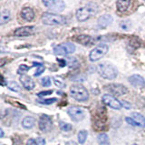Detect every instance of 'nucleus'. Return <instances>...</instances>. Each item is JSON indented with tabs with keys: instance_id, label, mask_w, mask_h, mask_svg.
Returning a JSON list of instances; mask_svg holds the SVG:
<instances>
[{
	"instance_id": "obj_1",
	"label": "nucleus",
	"mask_w": 145,
	"mask_h": 145,
	"mask_svg": "<svg viewBox=\"0 0 145 145\" xmlns=\"http://www.w3.org/2000/svg\"><path fill=\"white\" fill-rule=\"evenodd\" d=\"M98 12V7L95 4H88L86 6L79 8L76 11V18L80 22H84L90 19Z\"/></svg>"
},
{
	"instance_id": "obj_2",
	"label": "nucleus",
	"mask_w": 145,
	"mask_h": 145,
	"mask_svg": "<svg viewBox=\"0 0 145 145\" xmlns=\"http://www.w3.org/2000/svg\"><path fill=\"white\" fill-rule=\"evenodd\" d=\"M98 72L102 77L108 80H112L117 76V69L111 63H102L97 67Z\"/></svg>"
},
{
	"instance_id": "obj_3",
	"label": "nucleus",
	"mask_w": 145,
	"mask_h": 145,
	"mask_svg": "<svg viewBox=\"0 0 145 145\" xmlns=\"http://www.w3.org/2000/svg\"><path fill=\"white\" fill-rule=\"evenodd\" d=\"M42 22L48 25H60L66 24V18L61 15L52 13H44L42 16Z\"/></svg>"
},
{
	"instance_id": "obj_4",
	"label": "nucleus",
	"mask_w": 145,
	"mask_h": 145,
	"mask_svg": "<svg viewBox=\"0 0 145 145\" xmlns=\"http://www.w3.org/2000/svg\"><path fill=\"white\" fill-rule=\"evenodd\" d=\"M70 93L72 98H74L75 100L80 102L86 101L89 98V93L87 92V90L81 84L72 85L70 88Z\"/></svg>"
},
{
	"instance_id": "obj_5",
	"label": "nucleus",
	"mask_w": 145,
	"mask_h": 145,
	"mask_svg": "<svg viewBox=\"0 0 145 145\" xmlns=\"http://www.w3.org/2000/svg\"><path fill=\"white\" fill-rule=\"evenodd\" d=\"M75 51V45L72 43H63L54 48V54L56 56H66Z\"/></svg>"
},
{
	"instance_id": "obj_6",
	"label": "nucleus",
	"mask_w": 145,
	"mask_h": 145,
	"mask_svg": "<svg viewBox=\"0 0 145 145\" xmlns=\"http://www.w3.org/2000/svg\"><path fill=\"white\" fill-rule=\"evenodd\" d=\"M109 50V47L106 44H100L98 46L95 47L93 50H92L89 54L90 61L92 62H96L100 60L104 54H105Z\"/></svg>"
},
{
	"instance_id": "obj_7",
	"label": "nucleus",
	"mask_w": 145,
	"mask_h": 145,
	"mask_svg": "<svg viewBox=\"0 0 145 145\" xmlns=\"http://www.w3.org/2000/svg\"><path fill=\"white\" fill-rule=\"evenodd\" d=\"M43 4L51 11L54 12H62L65 7V5L62 0H47L43 1Z\"/></svg>"
},
{
	"instance_id": "obj_8",
	"label": "nucleus",
	"mask_w": 145,
	"mask_h": 145,
	"mask_svg": "<svg viewBox=\"0 0 145 145\" xmlns=\"http://www.w3.org/2000/svg\"><path fill=\"white\" fill-rule=\"evenodd\" d=\"M68 114L75 121H80L84 118L85 112L83 108L79 106H72L68 109Z\"/></svg>"
},
{
	"instance_id": "obj_9",
	"label": "nucleus",
	"mask_w": 145,
	"mask_h": 145,
	"mask_svg": "<svg viewBox=\"0 0 145 145\" xmlns=\"http://www.w3.org/2000/svg\"><path fill=\"white\" fill-rule=\"evenodd\" d=\"M106 89L110 92L112 94H115L117 96H121V95L126 94L128 90L124 85L119 84H110L106 85Z\"/></svg>"
},
{
	"instance_id": "obj_10",
	"label": "nucleus",
	"mask_w": 145,
	"mask_h": 145,
	"mask_svg": "<svg viewBox=\"0 0 145 145\" xmlns=\"http://www.w3.org/2000/svg\"><path fill=\"white\" fill-rule=\"evenodd\" d=\"M103 102L109 107L115 109V110H120L122 107L121 103L120 101H118L114 96L110 94H104L103 96Z\"/></svg>"
},
{
	"instance_id": "obj_11",
	"label": "nucleus",
	"mask_w": 145,
	"mask_h": 145,
	"mask_svg": "<svg viewBox=\"0 0 145 145\" xmlns=\"http://www.w3.org/2000/svg\"><path fill=\"white\" fill-rule=\"evenodd\" d=\"M53 127V122L51 118L46 114H42L40 116L39 119V129L44 131V133H47V131H51Z\"/></svg>"
},
{
	"instance_id": "obj_12",
	"label": "nucleus",
	"mask_w": 145,
	"mask_h": 145,
	"mask_svg": "<svg viewBox=\"0 0 145 145\" xmlns=\"http://www.w3.org/2000/svg\"><path fill=\"white\" fill-rule=\"evenodd\" d=\"M130 84L135 88H143L145 87V80L143 77L139 74H133L129 77Z\"/></svg>"
},
{
	"instance_id": "obj_13",
	"label": "nucleus",
	"mask_w": 145,
	"mask_h": 145,
	"mask_svg": "<svg viewBox=\"0 0 145 145\" xmlns=\"http://www.w3.org/2000/svg\"><path fill=\"white\" fill-rule=\"evenodd\" d=\"M35 27L34 26H24L17 28L15 31V35L18 36V37H24V36H28L34 34Z\"/></svg>"
},
{
	"instance_id": "obj_14",
	"label": "nucleus",
	"mask_w": 145,
	"mask_h": 145,
	"mask_svg": "<svg viewBox=\"0 0 145 145\" xmlns=\"http://www.w3.org/2000/svg\"><path fill=\"white\" fill-rule=\"evenodd\" d=\"M20 82L22 83V85L24 86L26 90H29V91L33 90L35 86V84L33 81V79L27 75H22L20 77Z\"/></svg>"
},
{
	"instance_id": "obj_15",
	"label": "nucleus",
	"mask_w": 145,
	"mask_h": 145,
	"mask_svg": "<svg viewBox=\"0 0 145 145\" xmlns=\"http://www.w3.org/2000/svg\"><path fill=\"white\" fill-rule=\"evenodd\" d=\"M21 16L24 20L30 22L34 19L35 12L33 11V9L30 7H25V8H23L21 11Z\"/></svg>"
},
{
	"instance_id": "obj_16",
	"label": "nucleus",
	"mask_w": 145,
	"mask_h": 145,
	"mask_svg": "<svg viewBox=\"0 0 145 145\" xmlns=\"http://www.w3.org/2000/svg\"><path fill=\"white\" fill-rule=\"evenodd\" d=\"M112 22V17L110 15H104L98 19V25L100 27L104 28V27H106L109 25H111Z\"/></svg>"
},
{
	"instance_id": "obj_17",
	"label": "nucleus",
	"mask_w": 145,
	"mask_h": 145,
	"mask_svg": "<svg viewBox=\"0 0 145 145\" xmlns=\"http://www.w3.org/2000/svg\"><path fill=\"white\" fill-rule=\"evenodd\" d=\"M77 42H79L80 44H84V45H91L93 43V39L91 37L90 35H78L75 38Z\"/></svg>"
},
{
	"instance_id": "obj_18",
	"label": "nucleus",
	"mask_w": 145,
	"mask_h": 145,
	"mask_svg": "<svg viewBox=\"0 0 145 145\" xmlns=\"http://www.w3.org/2000/svg\"><path fill=\"white\" fill-rule=\"evenodd\" d=\"M131 118H133V119L135 121V122L138 124V126L145 127V117L140 114V113L133 112L131 114Z\"/></svg>"
},
{
	"instance_id": "obj_19",
	"label": "nucleus",
	"mask_w": 145,
	"mask_h": 145,
	"mask_svg": "<svg viewBox=\"0 0 145 145\" xmlns=\"http://www.w3.org/2000/svg\"><path fill=\"white\" fill-rule=\"evenodd\" d=\"M35 119L34 117H31V116H27V117L24 118V120L22 121V125L25 129L33 128L35 126Z\"/></svg>"
},
{
	"instance_id": "obj_20",
	"label": "nucleus",
	"mask_w": 145,
	"mask_h": 145,
	"mask_svg": "<svg viewBox=\"0 0 145 145\" xmlns=\"http://www.w3.org/2000/svg\"><path fill=\"white\" fill-rule=\"evenodd\" d=\"M131 1H122V0H119L117 1L116 5H117V9L120 12H124L128 9L131 6Z\"/></svg>"
},
{
	"instance_id": "obj_21",
	"label": "nucleus",
	"mask_w": 145,
	"mask_h": 145,
	"mask_svg": "<svg viewBox=\"0 0 145 145\" xmlns=\"http://www.w3.org/2000/svg\"><path fill=\"white\" fill-rule=\"evenodd\" d=\"M9 20H10V12L7 9H5L1 12V16H0V24L4 25L7 23Z\"/></svg>"
},
{
	"instance_id": "obj_22",
	"label": "nucleus",
	"mask_w": 145,
	"mask_h": 145,
	"mask_svg": "<svg viewBox=\"0 0 145 145\" xmlns=\"http://www.w3.org/2000/svg\"><path fill=\"white\" fill-rule=\"evenodd\" d=\"M87 135H88V133L86 131L83 130V131H80L78 133V140L81 144H83L85 142L86 140V138H87Z\"/></svg>"
},
{
	"instance_id": "obj_23",
	"label": "nucleus",
	"mask_w": 145,
	"mask_h": 145,
	"mask_svg": "<svg viewBox=\"0 0 145 145\" xmlns=\"http://www.w3.org/2000/svg\"><path fill=\"white\" fill-rule=\"evenodd\" d=\"M7 86L13 92H19L20 91V86L16 82H9Z\"/></svg>"
},
{
	"instance_id": "obj_24",
	"label": "nucleus",
	"mask_w": 145,
	"mask_h": 145,
	"mask_svg": "<svg viewBox=\"0 0 145 145\" xmlns=\"http://www.w3.org/2000/svg\"><path fill=\"white\" fill-rule=\"evenodd\" d=\"M131 26V23L130 20H124V21H121L120 23V27L122 30L128 31V30H130Z\"/></svg>"
},
{
	"instance_id": "obj_25",
	"label": "nucleus",
	"mask_w": 145,
	"mask_h": 145,
	"mask_svg": "<svg viewBox=\"0 0 145 145\" xmlns=\"http://www.w3.org/2000/svg\"><path fill=\"white\" fill-rule=\"evenodd\" d=\"M72 126L70 123H67V122H63V121L60 122V129L63 131H69L72 130Z\"/></svg>"
},
{
	"instance_id": "obj_26",
	"label": "nucleus",
	"mask_w": 145,
	"mask_h": 145,
	"mask_svg": "<svg viewBox=\"0 0 145 145\" xmlns=\"http://www.w3.org/2000/svg\"><path fill=\"white\" fill-rule=\"evenodd\" d=\"M97 140H98V142H100V144L106 143V142H108V136L105 133L99 134L98 137H97Z\"/></svg>"
},
{
	"instance_id": "obj_27",
	"label": "nucleus",
	"mask_w": 145,
	"mask_h": 145,
	"mask_svg": "<svg viewBox=\"0 0 145 145\" xmlns=\"http://www.w3.org/2000/svg\"><path fill=\"white\" fill-rule=\"evenodd\" d=\"M41 84H42L43 86L44 87H48V86L51 85V79H50V77L46 76V77H44V78L41 80Z\"/></svg>"
},
{
	"instance_id": "obj_28",
	"label": "nucleus",
	"mask_w": 145,
	"mask_h": 145,
	"mask_svg": "<svg viewBox=\"0 0 145 145\" xmlns=\"http://www.w3.org/2000/svg\"><path fill=\"white\" fill-rule=\"evenodd\" d=\"M65 61L67 63V65H70V66H72V65H74V63L77 65V61L75 60L74 57H66L65 58Z\"/></svg>"
},
{
	"instance_id": "obj_29",
	"label": "nucleus",
	"mask_w": 145,
	"mask_h": 145,
	"mask_svg": "<svg viewBox=\"0 0 145 145\" xmlns=\"http://www.w3.org/2000/svg\"><path fill=\"white\" fill-rule=\"evenodd\" d=\"M39 103L42 104H51L54 102H56V98H52V99H46V100H43V101H37Z\"/></svg>"
},
{
	"instance_id": "obj_30",
	"label": "nucleus",
	"mask_w": 145,
	"mask_h": 145,
	"mask_svg": "<svg viewBox=\"0 0 145 145\" xmlns=\"http://www.w3.org/2000/svg\"><path fill=\"white\" fill-rule=\"evenodd\" d=\"M44 66L43 65H40L39 66H37V70H36L35 76H39L42 74V72H44Z\"/></svg>"
},
{
	"instance_id": "obj_31",
	"label": "nucleus",
	"mask_w": 145,
	"mask_h": 145,
	"mask_svg": "<svg viewBox=\"0 0 145 145\" xmlns=\"http://www.w3.org/2000/svg\"><path fill=\"white\" fill-rule=\"evenodd\" d=\"M29 70V67L28 66H26L25 65H20V67H19V69H18V74H25V72H26V71H28Z\"/></svg>"
},
{
	"instance_id": "obj_32",
	"label": "nucleus",
	"mask_w": 145,
	"mask_h": 145,
	"mask_svg": "<svg viewBox=\"0 0 145 145\" xmlns=\"http://www.w3.org/2000/svg\"><path fill=\"white\" fill-rule=\"evenodd\" d=\"M53 93L52 90H49V91H44V92H40L38 93V96L39 97H44V96H47V95L51 94Z\"/></svg>"
},
{
	"instance_id": "obj_33",
	"label": "nucleus",
	"mask_w": 145,
	"mask_h": 145,
	"mask_svg": "<svg viewBox=\"0 0 145 145\" xmlns=\"http://www.w3.org/2000/svg\"><path fill=\"white\" fill-rule=\"evenodd\" d=\"M125 120H126V121H127V122H128V123L131 124V125H133V126H138V124L136 123V122H135V121H134V120L133 119V118L127 117Z\"/></svg>"
},
{
	"instance_id": "obj_34",
	"label": "nucleus",
	"mask_w": 145,
	"mask_h": 145,
	"mask_svg": "<svg viewBox=\"0 0 145 145\" xmlns=\"http://www.w3.org/2000/svg\"><path fill=\"white\" fill-rule=\"evenodd\" d=\"M35 140L37 145H45V140L44 138H37Z\"/></svg>"
},
{
	"instance_id": "obj_35",
	"label": "nucleus",
	"mask_w": 145,
	"mask_h": 145,
	"mask_svg": "<svg viewBox=\"0 0 145 145\" xmlns=\"http://www.w3.org/2000/svg\"><path fill=\"white\" fill-rule=\"evenodd\" d=\"M26 145H37V143H36V140H34V139H29L28 140H27Z\"/></svg>"
},
{
	"instance_id": "obj_36",
	"label": "nucleus",
	"mask_w": 145,
	"mask_h": 145,
	"mask_svg": "<svg viewBox=\"0 0 145 145\" xmlns=\"http://www.w3.org/2000/svg\"><path fill=\"white\" fill-rule=\"evenodd\" d=\"M57 61L60 63V65L63 67V66H65L67 65V63L65 61V59H57Z\"/></svg>"
},
{
	"instance_id": "obj_37",
	"label": "nucleus",
	"mask_w": 145,
	"mask_h": 145,
	"mask_svg": "<svg viewBox=\"0 0 145 145\" xmlns=\"http://www.w3.org/2000/svg\"><path fill=\"white\" fill-rule=\"evenodd\" d=\"M122 103H121V105L122 106H124V107H126L127 109H129V108H131V104H129L128 103H127L126 101H121Z\"/></svg>"
},
{
	"instance_id": "obj_38",
	"label": "nucleus",
	"mask_w": 145,
	"mask_h": 145,
	"mask_svg": "<svg viewBox=\"0 0 145 145\" xmlns=\"http://www.w3.org/2000/svg\"><path fill=\"white\" fill-rule=\"evenodd\" d=\"M65 145H77V143L75 142H74V140H70V142H67L65 143Z\"/></svg>"
},
{
	"instance_id": "obj_39",
	"label": "nucleus",
	"mask_w": 145,
	"mask_h": 145,
	"mask_svg": "<svg viewBox=\"0 0 145 145\" xmlns=\"http://www.w3.org/2000/svg\"><path fill=\"white\" fill-rule=\"evenodd\" d=\"M2 85H7V84H6V82H5L4 76H2Z\"/></svg>"
},
{
	"instance_id": "obj_40",
	"label": "nucleus",
	"mask_w": 145,
	"mask_h": 145,
	"mask_svg": "<svg viewBox=\"0 0 145 145\" xmlns=\"http://www.w3.org/2000/svg\"><path fill=\"white\" fill-rule=\"evenodd\" d=\"M0 131H1V138H3V136H4V131H3V130H2V129L0 130Z\"/></svg>"
},
{
	"instance_id": "obj_41",
	"label": "nucleus",
	"mask_w": 145,
	"mask_h": 145,
	"mask_svg": "<svg viewBox=\"0 0 145 145\" xmlns=\"http://www.w3.org/2000/svg\"><path fill=\"white\" fill-rule=\"evenodd\" d=\"M100 145H110V143H109V142H106V143H102V144H100Z\"/></svg>"
},
{
	"instance_id": "obj_42",
	"label": "nucleus",
	"mask_w": 145,
	"mask_h": 145,
	"mask_svg": "<svg viewBox=\"0 0 145 145\" xmlns=\"http://www.w3.org/2000/svg\"><path fill=\"white\" fill-rule=\"evenodd\" d=\"M133 145H137V144H133Z\"/></svg>"
}]
</instances>
